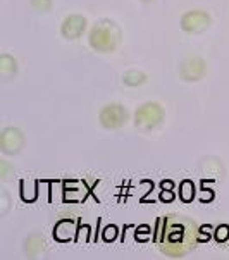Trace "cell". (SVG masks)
<instances>
[{
    "mask_svg": "<svg viewBox=\"0 0 229 260\" xmlns=\"http://www.w3.org/2000/svg\"><path fill=\"white\" fill-rule=\"evenodd\" d=\"M88 21L83 14H71L68 16L60 24V35L66 40H78L86 31Z\"/></svg>",
    "mask_w": 229,
    "mask_h": 260,
    "instance_id": "cell-8",
    "label": "cell"
},
{
    "mask_svg": "<svg viewBox=\"0 0 229 260\" xmlns=\"http://www.w3.org/2000/svg\"><path fill=\"white\" fill-rule=\"evenodd\" d=\"M0 73H2L4 76H14L17 73V62L14 57L9 54L0 55Z\"/></svg>",
    "mask_w": 229,
    "mask_h": 260,
    "instance_id": "cell-12",
    "label": "cell"
},
{
    "mask_svg": "<svg viewBox=\"0 0 229 260\" xmlns=\"http://www.w3.org/2000/svg\"><path fill=\"white\" fill-rule=\"evenodd\" d=\"M142 2H152V0H142Z\"/></svg>",
    "mask_w": 229,
    "mask_h": 260,
    "instance_id": "cell-16",
    "label": "cell"
},
{
    "mask_svg": "<svg viewBox=\"0 0 229 260\" xmlns=\"http://www.w3.org/2000/svg\"><path fill=\"white\" fill-rule=\"evenodd\" d=\"M193 195H195V186L191 181H184L181 184V200L183 202H191Z\"/></svg>",
    "mask_w": 229,
    "mask_h": 260,
    "instance_id": "cell-13",
    "label": "cell"
},
{
    "mask_svg": "<svg viewBox=\"0 0 229 260\" xmlns=\"http://www.w3.org/2000/svg\"><path fill=\"white\" fill-rule=\"evenodd\" d=\"M129 121V111L122 104H107L100 109L99 122L105 129H119Z\"/></svg>",
    "mask_w": 229,
    "mask_h": 260,
    "instance_id": "cell-4",
    "label": "cell"
},
{
    "mask_svg": "<svg viewBox=\"0 0 229 260\" xmlns=\"http://www.w3.org/2000/svg\"><path fill=\"white\" fill-rule=\"evenodd\" d=\"M200 228L195 219L179 214L160 217L155 229V245L158 252L171 258L184 257L198 246Z\"/></svg>",
    "mask_w": 229,
    "mask_h": 260,
    "instance_id": "cell-1",
    "label": "cell"
},
{
    "mask_svg": "<svg viewBox=\"0 0 229 260\" xmlns=\"http://www.w3.org/2000/svg\"><path fill=\"white\" fill-rule=\"evenodd\" d=\"M122 40V31L119 24L112 19H100L91 26L88 33V43L95 52L100 54H111L119 47Z\"/></svg>",
    "mask_w": 229,
    "mask_h": 260,
    "instance_id": "cell-2",
    "label": "cell"
},
{
    "mask_svg": "<svg viewBox=\"0 0 229 260\" xmlns=\"http://www.w3.org/2000/svg\"><path fill=\"white\" fill-rule=\"evenodd\" d=\"M29 2H31V6L40 12H47V11H50V7H52V0H29Z\"/></svg>",
    "mask_w": 229,
    "mask_h": 260,
    "instance_id": "cell-15",
    "label": "cell"
},
{
    "mask_svg": "<svg viewBox=\"0 0 229 260\" xmlns=\"http://www.w3.org/2000/svg\"><path fill=\"white\" fill-rule=\"evenodd\" d=\"M24 248H26V253L35 257V255H38L40 252L45 250V241H43V238H40L38 235H31V236H28V240H26Z\"/></svg>",
    "mask_w": 229,
    "mask_h": 260,
    "instance_id": "cell-11",
    "label": "cell"
},
{
    "mask_svg": "<svg viewBox=\"0 0 229 260\" xmlns=\"http://www.w3.org/2000/svg\"><path fill=\"white\" fill-rule=\"evenodd\" d=\"M122 81H124L126 86H131V88L142 86L147 83V74H145L143 71H140V69H129V71L124 73Z\"/></svg>",
    "mask_w": 229,
    "mask_h": 260,
    "instance_id": "cell-10",
    "label": "cell"
},
{
    "mask_svg": "<svg viewBox=\"0 0 229 260\" xmlns=\"http://www.w3.org/2000/svg\"><path fill=\"white\" fill-rule=\"evenodd\" d=\"M207 74V62L202 55L191 54L186 55L184 59L179 62V76L181 79L188 83H195L200 81Z\"/></svg>",
    "mask_w": 229,
    "mask_h": 260,
    "instance_id": "cell-5",
    "label": "cell"
},
{
    "mask_svg": "<svg viewBox=\"0 0 229 260\" xmlns=\"http://www.w3.org/2000/svg\"><path fill=\"white\" fill-rule=\"evenodd\" d=\"M166 117V111L158 102H145L135 112V126L138 129L148 131L162 124Z\"/></svg>",
    "mask_w": 229,
    "mask_h": 260,
    "instance_id": "cell-3",
    "label": "cell"
},
{
    "mask_svg": "<svg viewBox=\"0 0 229 260\" xmlns=\"http://www.w3.org/2000/svg\"><path fill=\"white\" fill-rule=\"evenodd\" d=\"M78 231V217L74 215H62L54 226V238L57 241L73 240Z\"/></svg>",
    "mask_w": 229,
    "mask_h": 260,
    "instance_id": "cell-9",
    "label": "cell"
},
{
    "mask_svg": "<svg viewBox=\"0 0 229 260\" xmlns=\"http://www.w3.org/2000/svg\"><path fill=\"white\" fill-rule=\"evenodd\" d=\"M212 23V17L207 11H202V9H193V11L184 12L181 16V29L184 33L190 35H198L204 33L207 28Z\"/></svg>",
    "mask_w": 229,
    "mask_h": 260,
    "instance_id": "cell-6",
    "label": "cell"
},
{
    "mask_svg": "<svg viewBox=\"0 0 229 260\" xmlns=\"http://www.w3.org/2000/svg\"><path fill=\"white\" fill-rule=\"evenodd\" d=\"M214 236H215V241H217V243H221V245L226 243V241L229 240V226L227 224H222V226H219L217 229H215Z\"/></svg>",
    "mask_w": 229,
    "mask_h": 260,
    "instance_id": "cell-14",
    "label": "cell"
},
{
    "mask_svg": "<svg viewBox=\"0 0 229 260\" xmlns=\"http://www.w3.org/2000/svg\"><path fill=\"white\" fill-rule=\"evenodd\" d=\"M24 147V135L19 127L7 126L0 133V150L7 155H17Z\"/></svg>",
    "mask_w": 229,
    "mask_h": 260,
    "instance_id": "cell-7",
    "label": "cell"
}]
</instances>
